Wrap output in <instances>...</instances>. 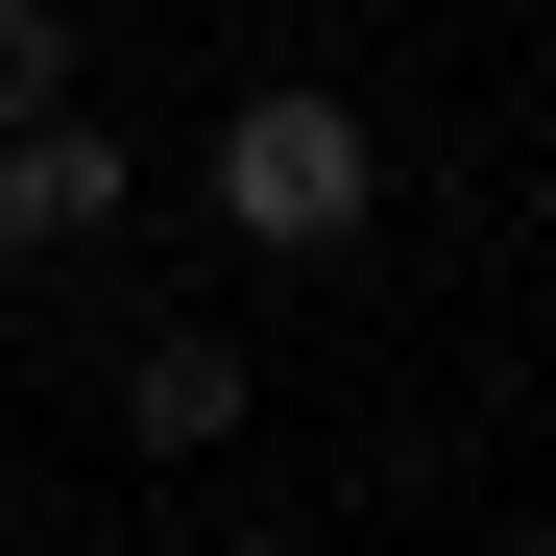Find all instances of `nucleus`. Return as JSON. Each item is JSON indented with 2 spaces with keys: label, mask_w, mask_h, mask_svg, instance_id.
Wrapping results in <instances>:
<instances>
[{
  "label": "nucleus",
  "mask_w": 556,
  "mask_h": 556,
  "mask_svg": "<svg viewBox=\"0 0 556 556\" xmlns=\"http://www.w3.org/2000/svg\"><path fill=\"white\" fill-rule=\"evenodd\" d=\"M194 194L266 242V266H339L363 218H388V146H363V98H315V73H266V98L194 146Z\"/></svg>",
  "instance_id": "1"
},
{
  "label": "nucleus",
  "mask_w": 556,
  "mask_h": 556,
  "mask_svg": "<svg viewBox=\"0 0 556 556\" xmlns=\"http://www.w3.org/2000/svg\"><path fill=\"white\" fill-rule=\"evenodd\" d=\"M122 194H146V146H122L98 98L0 122V242H25V266H73V242H122Z\"/></svg>",
  "instance_id": "2"
},
{
  "label": "nucleus",
  "mask_w": 556,
  "mask_h": 556,
  "mask_svg": "<svg viewBox=\"0 0 556 556\" xmlns=\"http://www.w3.org/2000/svg\"><path fill=\"white\" fill-rule=\"evenodd\" d=\"M122 435H146V459H218V435H242V339H146V363H122Z\"/></svg>",
  "instance_id": "3"
},
{
  "label": "nucleus",
  "mask_w": 556,
  "mask_h": 556,
  "mask_svg": "<svg viewBox=\"0 0 556 556\" xmlns=\"http://www.w3.org/2000/svg\"><path fill=\"white\" fill-rule=\"evenodd\" d=\"M73 98V25H49V0H0V122H49Z\"/></svg>",
  "instance_id": "4"
},
{
  "label": "nucleus",
  "mask_w": 556,
  "mask_h": 556,
  "mask_svg": "<svg viewBox=\"0 0 556 556\" xmlns=\"http://www.w3.org/2000/svg\"><path fill=\"white\" fill-rule=\"evenodd\" d=\"M242 556H315V532H242Z\"/></svg>",
  "instance_id": "5"
}]
</instances>
